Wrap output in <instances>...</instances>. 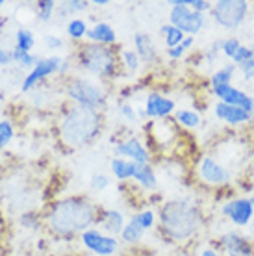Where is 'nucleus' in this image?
<instances>
[{
  "mask_svg": "<svg viewBox=\"0 0 254 256\" xmlns=\"http://www.w3.org/2000/svg\"><path fill=\"white\" fill-rule=\"evenodd\" d=\"M15 41H17L15 48L20 52H32L34 45H36L34 32L28 30V28H19V30H17V36H15Z\"/></svg>",
  "mask_w": 254,
  "mask_h": 256,
  "instance_id": "nucleus-25",
  "label": "nucleus"
},
{
  "mask_svg": "<svg viewBox=\"0 0 254 256\" xmlns=\"http://www.w3.org/2000/svg\"><path fill=\"white\" fill-rule=\"evenodd\" d=\"M121 60H122V64H124V67H126L128 70H132V72L140 70L141 60H140V56H138V52L136 50L124 48V50L121 52Z\"/></svg>",
  "mask_w": 254,
  "mask_h": 256,
  "instance_id": "nucleus-31",
  "label": "nucleus"
},
{
  "mask_svg": "<svg viewBox=\"0 0 254 256\" xmlns=\"http://www.w3.org/2000/svg\"><path fill=\"white\" fill-rule=\"evenodd\" d=\"M143 236H145V228H141L140 224L132 219L128 221V224H124V228L121 232L122 242H126V244H138V242H141Z\"/></svg>",
  "mask_w": 254,
  "mask_h": 256,
  "instance_id": "nucleus-26",
  "label": "nucleus"
},
{
  "mask_svg": "<svg viewBox=\"0 0 254 256\" xmlns=\"http://www.w3.org/2000/svg\"><path fill=\"white\" fill-rule=\"evenodd\" d=\"M89 186L91 190H95V192H102V190H106L110 186V178L106 174H93L91 178H89Z\"/></svg>",
  "mask_w": 254,
  "mask_h": 256,
  "instance_id": "nucleus-39",
  "label": "nucleus"
},
{
  "mask_svg": "<svg viewBox=\"0 0 254 256\" xmlns=\"http://www.w3.org/2000/svg\"><path fill=\"white\" fill-rule=\"evenodd\" d=\"M238 69H240V72H242V76L245 78V82H250V80H254V58L248 60L247 64L240 65Z\"/></svg>",
  "mask_w": 254,
  "mask_h": 256,
  "instance_id": "nucleus-40",
  "label": "nucleus"
},
{
  "mask_svg": "<svg viewBox=\"0 0 254 256\" xmlns=\"http://www.w3.org/2000/svg\"><path fill=\"white\" fill-rule=\"evenodd\" d=\"M2 232H4V219L0 218V236H2Z\"/></svg>",
  "mask_w": 254,
  "mask_h": 256,
  "instance_id": "nucleus-46",
  "label": "nucleus"
},
{
  "mask_svg": "<svg viewBox=\"0 0 254 256\" xmlns=\"http://www.w3.org/2000/svg\"><path fill=\"white\" fill-rule=\"evenodd\" d=\"M214 114H216V117L219 121L226 122L230 126H240V124L252 121V114H248V112L238 108V106H230V104H224V102H217L216 108H214Z\"/></svg>",
  "mask_w": 254,
  "mask_h": 256,
  "instance_id": "nucleus-16",
  "label": "nucleus"
},
{
  "mask_svg": "<svg viewBox=\"0 0 254 256\" xmlns=\"http://www.w3.org/2000/svg\"><path fill=\"white\" fill-rule=\"evenodd\" d=\"M88 24L86 20L80 19V17H72V19L67 22V36L70 39H82L88 36Z\"/></svg>",
  "mask_w": 254,
  "mask_h": 256,
  "instance_id": "nucleus-28",
  "label": "nucleus"
},
{
  "mask_svg": "<svg viewBox=\"0 0 254 256\" xmlns=\"http://www.w3.org/2000/svg\"><path fill=\"white\" fill-rule=\"evenodd\" d=\"M44 45L48 50H58L64 46V39L58 38V36H44Z\"/></svg>",
  "mask_w": 254,
  "mask_h": 256,
  "instance_id": "nucleus-42",
  "label": "nucleus"
},
{
  "mask_svg": "<svg viewBox=\"0 0 254 256\" xmlns=\"http://www.w3.org/2000/svg\"><path fill=\"white\" fill-rule=\"evenodd\" d=\"M13 62V54L12 52L4 50V48H0V65H8Z\"/></svg>",
  "mask_w": 254,
  "mask_h": 256,
  "instance_id": "nucleus-43",
  "label": "nucleus"
},
{
  "mask_svg": "<svg viewBox=\"0 0 254 256\" xmlns=\"http://www.w3.org/2000/svg\"><path fill=\"white\" fill-rule=\"evenodd\" d=\"M13 126L10 121H0V150L13 140Z\"/></svg>",
  "mask_w": 254,
  "mask_h": 256,
  "instance_id": "nucleus-36",
  "label": "nucleus"
},
{
  "mask_svg": "<svg viewBox=\"0 0 254 256\" xmlns=\"http://www.w3.org/2000/svg\"><path fill=\"white\" fill-rule=\"evenodd\" d=\"M2 6H4V2H2V0H0V8H2Z\"/></svg>",
  "mask_w": 254,
  "mask_h": 256,
  "instance_id": "nucleus-49",
  "label": "nucleus"
},
{
  "mask_svg": "<svg viewBox=\"0 0 254 256\" xmlns=\"http://www.w3.org/2000/svg\"><path fill=\"white\" fill-rule=\"evenodd\" d=\"M86 38L89 39V43L112 46V45H115V41H117V34H115V30L108 22H96L93 28L88 30V36H86Z\"/></svg>",
  "mask_w": 254,
  "mask_h": 256,
  "instance_id": "nucleus-17",
  "label": "nucleus"
},
{
  "mask_svg": "<svg viewBox=\"0 0 254 256\" xmlns=\"http://www.w3.org/2000/svg\"><path fill=\"white\" fill-rule=\"evenodd\" d=\"M98 221H100L104 232L110 234V236L121 234L122 228H124V216L119 210H104L100 214Z\"/></svg>",
  "mask_w": 254,
  "mask_h": 256,
  "instance_id": "nucleus-19",
  "label": "nucleus"
},
{
  "mask_svg": "<svg viewBox=\"0 0 254 256\" xmlns=\"http://www.w3.org/2000/svg\"><path fill=\"white\" fill-rule=\"evenodd\" d=\"M226 256H234V254H226Z\"/></svg>",
  "mask_w": 254,
  "mask_h": 256,
  "instance_id": "nucleus-50",
  "label": "nucleus"
},
{
  "mask_svg": "<svg viewBox=\"0 0 254 256\" xmlns=\"http://www.w3.org/2000/svg\"><path fill=\"white\" fill-rule=\"evenodd\" d=\"M91 6V2H84V0H70L67 4L60 8V15H72V13L76 12H84V10H88Z\"/></svg>",
  "mask_w": 254,
  "mask_h": 256,
  "instance_id": "nucleus-34",
  "label": "nucleus"
},
{
  "mask_svg": "<svg viewBox=\"0 0 254 256\" xmlns=\"http://www.w3.org/2000/svg\"><path fill=\"white\" fill-rule=\"evenodd\" d=\"M134 180H136V182H138L141 188L148 190V192H154V190L158 188V178H156L154 167L150 166V164H145V166H138V167H136Z\"/></svg>",
  "mask_w": 254,
  "mask_h": 256,
  "instance_id": "nucleus-20",
  "label": "nucleus"
},
{
  "mask_svg": "<svg viewBox=\"0 0 254 256\" xmlns=\"http://www.w3.org/2000/svg\"><path fill=\"white\" fill-rule=\"evenodd\" d=\"M184 4L186 6H190L193 12L200 13V15L212 12V8H214V4L208 2V0H184Z\"/></svg>",
  "mask_w": 254,
  "mask_h": 256,
  "instance_id": "nucleus-37",
  "label": "nucleus"
},
{
  "mask_svg": "<svg viewBox=\"0 0 254 256\" xmlns=\"http://www.w3.org/2000/svg\"><path fill=\"white\" fill-rule=\"evenodd\" d=\"M160 226L162 232L171 240L184 242L198 230V210L186 198H172L160 208Z\"/></svg>",
  "mask_w": 254,
  "mask_h": 256,
  "instance_id": "nucleus-3",
  "label": "nucleus"
},
{
  "mask_svg": "<svg viewBox=\"0 0 254 256\" xmlns=\"http://www.w3.org/2000/svg\"><path fill=\"white\" fill-rule=\"evenodd\" d=\"M140 166V164H134L130 160H124V158H117L115 156L110 167H112V173L115 174V178L124 182V180H130L134 178V173H136V167Z\"/></svg>",
  "mask_w": 254,
  "mask_h": 256,
  "instance_id": "nucleus-21",
  "label": "nucleus"
},
{
  "mask_svg": "<svg viewBox=\"0 0 254 256\" xmlns=\"http://www.w3.org/2000/svg\"><path fill=\"white\" fill-rule=\"evenodd\" d=\"M93 4H96V6H106L108 0H93Z\"/></svg>",
  "mask_w": 254,
  "mask_h": 256,
  "instance_id": "nucleus-45",
  "label": "nucleus"
},
{
  "mask_svg": "<svg viewBox=\"0 0 254 256\" xmlns=\"http://www.w3.org/2000/svg\"><path fill=\"white\" fill-rule=\"evenodd\" d=\"M236 70H238V65L232 64V62H228V64L221 65L219 69L214 72L210 76V84L212 88L214 86H222V84H230L232 82V78H234Z\"/></svg>",
  "mask_w": 254,
  "mask_h": 256,
  "instance_id": "nucleus-23",
  "label": "nucleus"
},
{
  "mask_svg": "<svg viewBox=\"0 0 254 256\" xmlns=\"http://www.w3.org/2000/svg\"><path fill=\"white\" fill-rule=\"evenodd\" d=\"M193 43H195V38H191V36H186V39L178 46H174V48H167V56H169L171 60L184 58L186 52H188L191 46H193Z\"/></svg>",
  "mask_w": 254,
  "mask_h": 256,
  "instance_id": "nucleus-30",
  "label": "nucleus"
},
{
  "mask_svg": "<svg viewBox=\"0 0 254 256\" xmlns=\"http://www.w3.org/2000/svg\"><path fill=\"white\" fill-rule=\"evenodd\" d=\"M102 126V116L98 110L72 106L65 112L60 121V140L65 147L80 148L98 136Z\"/></svg>",
  "mask_w": 254,
  "mask_h": 256,
  "instance_id": "nucleus-2",
  "label": "nucleus"
},
{
  "mask_svg": "<svg viewBox=\"0 0 254 256\" xmlns=\"http://www.w3.org/2000/svg\"><path fill=\"white\" fill-rule=\"evenodd\" d=\"M174 121L180 124V126L188 128V130H193V128L200 126V116L198 112L191 108H182L174 112Z\"/></svg>",
  "mask_w": 254,
  "mask_h": 256,
  "instance_id": "nucleus-22",
  "label": "nucleus"
},
{
  "mask_svg": "<svg viewBox=\"0 0 254 256\" xmlns=\"http://www.w3.org/2000/svg\"><path fill=\"white\" fill-rule=\"evenodd\" d=\"M56 2L54 0H41V2H38V6H36V10H38V17L43 22H48V20L52 19V15H54V12H56Z\"/></svg>",
  "mask_w": 254,
  "mask_h": 256,
  "instance_id": "nucleus-29",
  "label": "nucleus"
},
{
  "mask_svg": "<svg viewBox=\"0 0 254 256\" xmlns=\"http://www.w3.org/2000/svg\"><path fill=\"white\" fill-rule=\"evenodd\" d=\"M169 24L178 28L180 32L195 38L206 26V15L193 12L190 6H186L184 0H172L171 13H169Z\"/></svg>",
  "mask_w": 254,
  "mask_h": 256,
  "instance_id": "nucleus-7",
  "label": "nucleus"
},
{
  "mask_svg": "<svg viewBox=\"0 0 254 256\" xmlns=\"http://www.w3.org/2000/svg\"><path fill=\"white\" fill-rule=\"evenodd\" d=\"M250 52H252V58H254V43L250 45Z\"/></svg>",
  "mask_w": 254,
  "mask_h": 256,
  "instance_id": "nucleus-48",
  "label": "nucleus"
},
{
  "mask_svg": "<svg viewBox=\"0 0 254 256\" xmlns=\"http://www.w3.org/2000/svg\"><path fill=\"white\" fill-rule=\"evenodd\" d=\"M95 204L86 197H69L56 200L46 214V223L60 236L82 234L96 221Z\"/></svg>",
  "mask_w": 254,
  "mask_h": 256,
  "instance_id": "nucleus-1",
  "label": "nucleus"
},
{
  "mask_svg": "<svg viewBox=\"0 0 254 256\" xmlns=\"http://www.w3.org/2000/svg\"><path fill=\"white\" fill-rule=\"evenodd\" d=\"M198 176L206 182L208 186H226L230 182V171L219 164L214 156H204L198 164Z\"/></svg>",
  "mask_w": 254,
  "mask_h": 256,
  "instance_id": "nucleus-12",
  "label": "nucleus"
},
{
  "mask_svg": "<svg viewBox=\"0 0 254 256\" xmlns=\"http://www.w3.org/2000/svg\"><path fill=\"white\" fill-rule=\"evenodd\" d=\"M119 116H122L126 121H130V122L138 121V112H136L130 104H121V106H119Z\"/></svg>",
  "mask_w": 254,
  "mask_h": 256,
  "instance_id": "nucleus-41",
  "label": "nucleus"
},
{
  "mask_svg": "<svg viewBox=\"0 0 254 256\" xmlns=\"http://www.w3.org/2000/svg\"><path fill=\"white\" fill-rule=\"evenodd\" d=\"M13 54V62L19 65V67H22V69H34L36 65L41 62V56H38V54H32V52H20V50H15L12 52Z\"/></svg>",
  "mask_w": 254,
  "mask_h": 256,
  "instance_id": "nucleus-27",
  "label": "nucleus"
},
{
  "mask_svg": "<svg viewBox=\"0 0 254 256\" xmlns=\"http://www.w3.org/2000/svg\"><path fill=\"white\" fill-rule=\"evenodd\" d=\"M248 60H252V52H250V46L242 45V46H240V50L236 52L234 58L230 60V62H232V64H236L238 67H240V65L247 64Z\"/></svg>",
  "mask_w": 254,
  "mask_h": 256,
  "instance_id": "nucleus-38",
  "label": "nucleus"
},
{
  "mask_svg": "<svg viewBox=\"0 0 254 256\" xmlns=\"http://www.w3.org/2000/svg\"><path fill=\"white\" fill-rule=\"evenodd\" d=\"M62 65H64V60L60 58V56H48V58H43L32 70H30V72H28V74H26L24 80H22V86H20L22 93L32 91L41 80H44V78H48V76H52V74L60 72Z\"/></svg>",
  "mask_w": 254,
  "mask_h": 256,
  "instance_id": "nucleus-9",
  "label": "nucleus"
},
{
  "mask_svg": "<svg viewBox=\"0 0 254 256\" xmlns=\"http://www.w3.org/2000/svg\"><path fill=\"white\" fill-rule=\"evenodd\" d=\"M210 13L221 28L236 30L247 19L248 2H245V0H219L214 4Z\"/></svg>",
  "mask_w": 254,
  "mask_h": 256,
  "instance_id": "nucleus-6",
  "label": "nucleus"
},
{
  "mask_svg": "<svg viewBox=\"0 0 254 256\" xmlns=\"http://www.w3.org/2000/svg\"><path fill=\"white\" fill-rule=\"evenodd\" d=\"M200 256H221V254H219L216 249H212V247H206V249L200 252Z\"/></svg>",
  "mask_w": 254,
  "mask_h": 256,
  "instance_id": "nucleus-44",
  "label": "nucleus"
},
{
  "mask_svg": "<svg viewBox=\"0 0 254 256\" xmlns=\"http://www.w3.org/2000/svg\"><path fill=\"white\" fill-rule=\"evenodd\" d=\"M132 221H136L141 228L148 230V228H152L154 221H156V214H154L152 210H141V212H138V214L134 216Z\"/></svg>",
  "mask_w": 254,
  "mask_h": 256,
  "instance_id": "nucleus-32",
  "label": "nucleus"
},
{
  "mask_svg": "<svg viewBox=\"0 0 254 256\" xmlns=\"http://www.w3.org/2000/svg\"><path fill=\"white\" fill-rule=\"evenodd\" d=\"M212 93L219 98V102L230 104V106H238V108L245 110L248 114L254 112V98L243 90H238L232 84H222V86H214Z\"/></svg>",
  "mask_w": 254,
  "mask_h": 256,
  "instance_id": "nucleus-11",
  "label": "nucleus"
},
{
  "mask_svg": "<svg viewBox=\"0 0 254 256\" xmlns=\"http://www.w3.org/2000/svg\"><path fill=\"white\" fill-rule=\"evenodd\" d=\"M20 224L28 228V230H39V226H41V219H39L38 214H34V212H26L20 216Z\"/></svg>",
  "mask_w": 254,
  "mask_h": 256,
  "instance_id": "nucleus-35",
  "label": "nucleus"
},
{
  "mask_svg": "<svg viewBox=\"0 0 254 256\" xmlns=\"http://www.w3.org/2000/svg\"><path fill=\"white\" fill-rule=\"evenodd\" d=\"M134 43H136V52L140 56L141 62H146V64H154L158 60V50H156V45L150 39L148 34H136L134 36Z\"/></svg>",
  "mask_w": 254,
  "mask_h": 256,
  "instance_id": "nucleus-18",
  "label": "nucleus"
},
{
  "mask_svg": "<svg viewBox=\"0 0 254 256\" xmlns=\"http://www.w3.org/2000/svg\"><path fill=\"white\" fill-rule=\"evenodd\" d=\"M160 34H162V36H164V39H166L167 48H174V46H178L186 39V34L180 32L178 28H174V26L169 24V22L160 28Z\"/></svg>",
  "mask_w": 254,
  "mask_h": 256,
  "instance_id": "nucleus-24",
  "label": "nucleus"
},
{
  "mask_svg": "<svg viewBox=\"0 0 254 256\" xmlns=\"http://www.w3.org/2000/svg\"><path fill=\"white\" fill-rule=\"evenodd\" d=\"M176 112V102L160 93H148L145 100V116L150 119H166Z\"/></svg>",
  "mask_w": 254,
  "mask_h": 256,
  "instance_id": "nucleus-14",
  "label": "nucleus"
},
{
  "mask_svg": "<svg viewBox=\"0 0 254 256\" xmlns=\"http://www.w3.org/2000/svg\"><path fill=\"white\" fill-rule=\"evenodd\" d=\"M248 198H250V204H252V212H254V195L252 197H248ZM252 228H254V223H252Z\"/></svg>",
  "mask_w": 254,
  "mask_h": 256,
  "instance_id": "nucleus-47",
  "label": "nucleus"
},
{
  "mask_svg": "<svg viewBox=\"0 0 254 256\" xmlns=\"http://www.w3.org/2000/svg\"><path fill=\"white\" fill-rule=\"evenodd\" d=\"M221 214L226 219H230V223L236 224V226H247V224H250V221L254 218L250 198L245 197L230 198L228 202L222 204Z\"/></svg>",
  "mask_w": 254,
  "mask_h": 256,
  "instance_id": "nucleus-10",
  "label": "nucleus"
},
{
  "mask_svg": "<svg viewBox=\"0 0 254 256\" xmlns=\"http://www.w3.org/2000/svg\"><path fill=\"white\" fill-rule=\"evenodd\" d=\"M82 244L86 249L95 252L96 256H112L119 249L117 238L104 234L98 228H88L86 232H82Z\"/></svg>",
  "mask_w": 254,
  "mask_h": 256,
  "instance_id": "nucleus-8",
  "label": "nucleus"
},
{
  "mask_svg": "<svg viewBox=\"0 0 254 256\" xmlns=\"http://www.w3.org/2000/svg\"><path fill=\"white\" fill-rule=\"evenodd\" d=\"M240 39L238 38H226V39H221V54H224L228 60L234 58V54L240 50Z\"/></svg>",
  "mask_w": 254,
  "mask_h": 256,
  "instance_id": "nucleus-33",
  "label": "nucleus"
},
{
  "mask_svg": "<svg viewBox=\"0 0 254 256\" xmlns=\"http://www.w3.org/2000/svg\"><path fill=\"white\" fill-rule=\"evenodd\" d=\"M115 156L117 158H124V160H130L134 164H140V166H145L150 160V154L145 148V145L141 143L138 138H128V140L121 141L115 145Z\"/></svg>",
  "mask_w": 254,
  "mask_h": 256,
  "instance_id": "nucleus-13",
  "label": "nucleus"
},
{
  "mask_svg": "<svg viewBox=\"0 0 254 256\" xmlns=\"http://www.w3.org/2000/svg\"><path fill=\"white\" fill-rule=\"evenodd\" d=\"M221 249L234 256H254V244L240 232H224L221 236Z\"/></svg>",
  "mask_w": 254,
  "mask_h": 256,
  "instance_id": "nucleus-15",
  "label": "nucleus"
},
{
  "mask_svg": "<svg viewBox=\"0 0 254 256\" xmlns=\"http://www.w3.org/2000/svg\"><path fill=\"white\" fill-rule=\"evenodd\" d=\"M78 64L82 65L84 70L100 80L114 78L117 74V54L112 46L95 43L84 45L78 52Z\"/></svg>",
  "mask_w": 254,
  "mask_h": 256,
  "instance_id": "nucleus-4",
  "label": "nucleus"
},
{
  "mask_svg": "<svg viewBox=\"0 0 254 256\" xmlns=\"http://www.w3.org/2000/svg\"><path fill=\"white\" fill-rule=\"evenodd\" d=\"M65 95L69 96L72 102H76V106L91 110H102L108 100L106 93L98 84L80 76L70 78L69 82L65 84Z\"/></svg>",
  "mask_w": 254,
  "mask_h": 256,
  "instance_id": "nucleus-5",
  "label": "nucleus"
}]
</instances>
